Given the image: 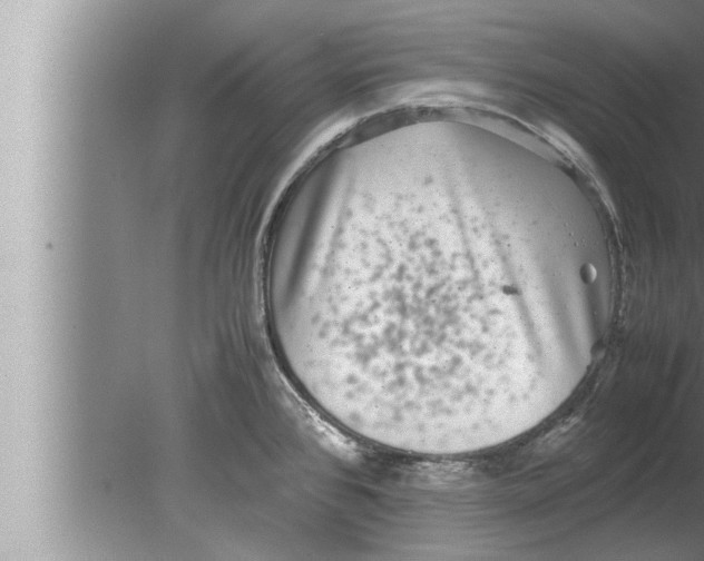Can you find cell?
I'll return each instance as SVG.
<instances>
[{"label":"cell","instance_id":"cell-1","mask_svg":"<svg viewBox=\"0 0 704 561\" xmlns=\"http://www.w3.org/2000/svg\"><path fill=\"white\" fill-rule=\"evenodd\" d=\"M557 273L509 248L467 249L441 173L395 160L335 188L274 242L272 338L299 388L348 430L430 439L538 370Z\"/></svg>","mask_w":704,"mask_h":561}]
</instances>
